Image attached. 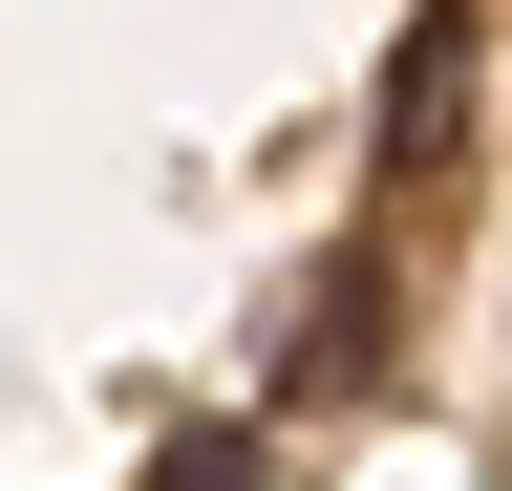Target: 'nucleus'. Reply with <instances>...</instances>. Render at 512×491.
Instances as JSON below:
<instances>
[{"label": "nucleus", "instance_id": "1", "mask_svg": "<svg viewBox=\"0 0 512 491\" xmlns=\"http://www.w3.org/2000/svg\"><path fill=\"white\" fill-rule=\"evenodd\" d=\"M470 129V22H406V65H384V171H427Z\"/></svg>", "mask_w": 512, "mask_h": 491}, {"label": "nucleus", "instance_id": "2", "mask_svg": "<svg viewBox=\"0 0 512 491\" xmlns=\"http://www.w3.org/2000/svg\"><path fill=\"white\" fill-rule=\"evenodd\" d=\"M150 491H256V427H192V449H171Z\"/></svg>", "mask_w": 512, "mask_h": 491}]
</instances>
